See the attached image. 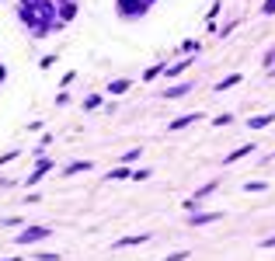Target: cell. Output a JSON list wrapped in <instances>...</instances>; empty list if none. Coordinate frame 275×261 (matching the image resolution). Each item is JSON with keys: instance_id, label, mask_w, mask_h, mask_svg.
<instances>
[{"instance_id": "obj_1", "label": "cell", "mask_w": 275, "mask_h": 261, "mask_svg": "<svg viewBox=\"0 0 275 261\" xmlns=\"http://www.w3.org/2000/svg\"><path fill=\"white\" fill-rule=\"evenodd\" d=\"M49 233H53L49 226H28V230H25V233H18L14 240H18V244H35V240H46Z\"/></svg>"}, {"instance_id": "obj_2", "label": "cell", "mask_w": 275, "mask_h": 261, "mask_svg": "<svg viewBox=\"0 0 275 261\" xmlns=\"http://www.w3.org/2000/svg\"><path fill=\"white\" fill-rule=\"evenodd\" d=\"M49 167H53V164H49V160H39V167H35V171H32V174H28V178H25V185H39V181H42V174H46V171H49Z\"/></svg>"}, {"instance_id": "obj_3", "label": "cell", "mask_w": 275, "mask_h": 261, "mask_svg": "<svg viewBox=\"0 0 275 261\" xmlns=\"http://www.w3.org/2000/svg\"><path fill=\"white\" fill-rule=\"evenodd\" d=\"M119 7H122L126 14H143V11H146V0H119Z\"/></svg>"}, {"instance_id": "obj_4", "label": "cell", "mask_w": 275, "mask_h": 261, "mask_svg": "<svg viewBox=\"0 0 275 261\" xmlns=\"http://www.w3.org/2000/svg\"><path fill=\"white\" fill-rule=\"evenodd\" d=\"M268 122H275L272 115H258V119H251V122H247V126H251V129H265V126H268Z\"/></svg>"}, {"instance_id": "obj_5", "label": "cell", "mask_w": 275, "mask_h": 261, "mask_svg": "<svg viewBox=\"0 0 275 261\" xmlns=\"http://www.w3.org/2000/svg\"><path fill=\"white\" fill-rule=\"evenodd\" d=\"M21 21H25V25H32V28H39V25H35V11H32V7H21Z\"/></svg>"}, {"instance_id": "obj_6", "label": "cell", "mask_w": 275, "mask_h": 261, "mask_svg": "<svg viewBox=\"0 0 275 261\" xmlns=\"http://www.w3.org/2000/svg\"><path fill=\"white\" fill-rule=\"evenodd\" d=\"M233 84H240V73H233V77H226V80H219V87H216V91H230Z\"/></svg>"}, {"instance_id": "obj_7", "label": "cell", "mask_w": 275, "mask_h": 261, "mask_svg": "<svg viewBox=\"0 0 275 261\" xmlns=\"http://www.w3.org/2000/svg\"><path fill=\"white\" fill-rule=\"evenodd\" d=\"M251 150H254V146H240V150H233V153L226 157V164H233V160H240V157H247Z\"/></svg>"}, {"instance_id": "obj_8", "label": "cell", "mask_w": 275, "mask_h": 261, "mask_svg": "<svg viewBox=\"0 0 275 261\" xmlns=\"http://www.w3.org/2000/svg\"><path fill=\"white\" fill-rule=\"evenodd\" d=\"M143 240H146L143 233H136V237H122V240H119L115 247H129V244H143Z\"/></svg>"}, {"instance_id": "obj_9", "label": "cell", "mask_w": 275, "mask_h": 261, "mask_svg": "<svg viewBox=\"0 0 275 261\" xmlns=\"http://www.w3.org/2000/svg\"><path fill=\"white\" fill-rule=\"evenodd\" d=\"M39 11H42V18H46V25H49V21H53V11H56V7H53V4H39ZM42 32H46V28H42Z\"/></svg>"}, {"instance_id": "obj_10", "label": "cell", "mask_w": 275, "mask_h": 261, "mask_svg": "<svg viewBox=\"0 0 275 261\" xmlns=\"http://www.w3.org/2000/svg\"><path fill=\"white\" fill-rule=\"evenodd\" d=\"M129 87V80H115V84H108V94H122Z\"/></svg>"}, {"instance_id": "obj_11", "label": "cell", "mask_w": 275, "mask_h": 261, "mask_svg": "<svg viewBox=\"0 0 275 261\" xmlns=\"http://www.w3.org/2000/svg\"><path fill=\"white\" fill-rule=\"evenodd\" d=\"M188 87H192V84H178V87L167 91V98H181V94H188Z\"/></svg>"}, {"instance_id": "obj_12", "label": "cell", "mask_w": 275, "mask_h": 261, "mask_svg": "<svg viewBox=\"0 0 275 261\" xmlns=\"http://www.w3.org/2000/svg\"><path fill=\"white\" fill-rule=\"evenodd\" d=\"M188 122H199V115H185V119H178V122H171V129H185Z\"/></svg>"}, {"instance_id": "obj_13", "label": "cell", "mask_w": 275, "mask_h": 261, "mask_svg": "<svg viewBox=\"0 0 275 261\" xmlns=\"http://www.w3.org/2000/svg\"><path fill=\"white\" fill-rule=\"evenodd\" d=\"M212 219H219V212H206V216H195L192 223H195V226H202V223H212Z\"/></svg>"}, {"instance_id": "obj_14", "label": "cell", "mask_w": 275, "mask_h": 261, "mask_svg": "<svg viewBox=\"0 0 275 261\" xmlns=\"http://www.w3.org/2000/svg\"><path fill=\"white\" fill-rule=\"evenodd\" d=\"M87 167H91L87 160H80V164H70V167H67V174H77V171H87Z\"/></svg>"}, {"instance_id": "obj_15", "label": "cell", "mask_w": 275, "mask_h": 261, "mask_svg": "<svg viewBox=\"0 0 275 261\" xmlns=\"http://www.w3.org/2000/svg\"><path fill=\"white\" fill-rule=\"evenodd\" d=\"M108 178H112V181H122V178H129V171H126V167H119V171H112Z\"/></svg>"}, {"instance_id": "obj_16", "label": "cell", "mask_w": 275, "mask_h": 261, "mask_svg": "<svg viewBox=\"0 0 275 261\" xmlns=\"http://www.w3.org/2000/svg\"><path fill=\"white\" fill-rule=\"evenodd\" d=\"M185 66H188V63H178V66H167V77H178V73H181V70H185Z\"/></svg>"}, {"instance_id": "obj_17", "label": "cell", "mask_w": 275, "mask_h": 261, "mask_svg": "<svg viewBox=\"0 0 275 261\" xmlns=\"http://www.w3.org/2000/svg\"><path fill=\"white\" fill-rule=\"evenodd\" d=\"M73 14H77V7H73V4H63V18H67V21H70Z\"/></svg>"}, {"instance_id": "obj_18", "label": "cell", "mask_w": 275, "mask_h": 261, "mask_svg": "<svg viewBox=\"0 0 275 261\" xmlns=\"http://www.w3.org/2000/svg\"><path fill=\"white\" fill-rule=\"evenodd\" d=\"M185 258H188V251H178V254H167L164 261H185Z\"/></svg>"}, {"instance_id": "obj_19", "label": "cell", "mask_w": 275, "mask_h": 261, "mask_svg": "<svg viewBox=\"0 0 275 261\" xmlns=\"http://www.w3.org/2000/svg\"><path fill=\"white\" fill-rule=\"evenodd\" d=\"M265 14H275V0H268V4H265Z\"/></svg>"}, {"instance_id": "obj_20", "label": "cell", "mask_w": 275, "mask_h": 261, "mask_svg": "<svg viewBox=\"0 0 275 261\" xmlns=\"http://www.w3.org/2000/svg\"><path fill=\"white\" fill-rule=\"evenodd\" d=\"M265 247H275V237H268V240H265Z\"/></svg>"}, {"instance_id": "obj_21", "label": "cell", "mask_w": 275, "mask_h": 261, "mask_svg": "<svg viewBox=\"0 0 275 261\" xmlns=\"http://www.w3.org/2000/svg\"><path fill=\"white\" fill-rule=\"evenodd\" d=\"M0 80H4V66H0Z\"/></svg>"}, {"instance_id": "obj_22", "label": "cell", "mask_w": 275, "mask_h": 261, "mask_svg": "<svg viewBox=\"0 0 275 261\" xmlns=\"http://www.w3.org/2000/svg\"><path fill=\"white\" fill-rule=\"evenodd\" d=\"M146 4H150V0H146Z\"/></svg>"}]
</instances>
